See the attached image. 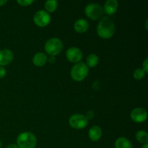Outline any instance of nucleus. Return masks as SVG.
Returning <instances> with one entry per match:
<instances>
[{
    "label": "nucleus",
    "mask_w": 148,
    "mask_h": 148,
    "mask_svg": "<svg viewBox=\"0 0 148 148\" xmlns=\"http://www.w3.org/2000/svg\"><path fill=\"white\" fill-rule=\"evenodd\" d=\"M97 33L103 38H109L115 33V25L108 17H103L97 27Z\"/></svg>",
    "instance_id": "1"
},
{
    "label": "nucleus",
    "mask_w": 148,
    "mask_h": 148,
    "mask_svg": "<svg viewBox=\"0 0 148 148\" xmlns=\"http://www.w3.org/2000/svg\"><path fill=\"white\" fill-rule=\"evenodd\" d=\"M17 143L19 148H35L37 140L33 133L25 132L17 137Z\"/></svg>",
    "instance_id": "2"
},
{
    "label": "nucleus",
    "mask_w": 148,
    "mask_h": 148,
    "mask_svg": "<svg viewBox=\"0 0 148 148\" xmlns=\"http://www.w3.org/2000/svg\"><path fill=\"white\" fill-rule=\"evenodd\" d=\"M88 72H89L88 66L85 64L81 62V63L76 64L72 68L71 77L74 80L79 82L83 80L88 76Z\"/></svg>",
    "instance_id": "3"
},
{
    "label": "nucleus",
    "mask_w": 148,
    "mask_h": 148,
    "mask_svg": "<svg viewBox=\"0 0 148 148\" xmlns=\"http://www.w3.org/2000/svg\"><path fill=\"white\" fill-rule=\"evenodd\" d=\"M63 43L60 39L57 38H53L46 41L45 44V51L48 54L51 56L59 54L62 50Z\"/></svg>",
    "instance_id": "4"
},
{
    "label": "nucleus",
    "mask_w": 148,
    "mask_h": 148,
    "mask_svg": "<svg viewBox=\"0 0 148 148\" xmlns=\"http://www.w3.org/2000/svg\"><path fill=\"white\" fill-rule=\"evenodd\" d=\"M85 13L89 18L92 20H98L103 14V9L100 4L91 3L86 6L85 8Z\"/></svg>",
    "instance_id": "5"
},
{
    "label": "nucleus",
    "mask_w": 148,
    "mask_h": 148,
    "mask_svg": "<svg viewBox=\"0 0 148 148\" xmlns=\"http://www.w3.org/2000/svg\"><path fill=\"white\" fill-rule=\"evenodd\" d=\"M69 125L74 129L77 130H81L88 125V120L87 119L86 117L82 114H74L69 118Z\"/></svg>",
    "instance_id": "6"
},
{
    "label": "nucleus",
    "mask_w": 148,
    "mask_h": 148,
    "mask_svg": "<svg viewBox=\"0 0 148 148\" xmlns=\"http://www.w3.org/2000/svg\"><path fill=\"white\" fill-rule=\"evenodd\" d=\"M35 23L40 27H45L48 25L51 21V16L47 12L44 10L38 11L33 17Z\"/></svg>",
    "instance_id": "7"
},
{
    "label": "nucleus",
    "mask_w": 148,
    "mask_h": 148,
    "mask_svg": "<svg viewBox=\"0 0 148 148\" xmlns=\"http://www.w3.org/2000/svg\"><path fill=\"white\" fill-rule=\"evenodd\" d=\"M66 59L71 62H79L82 58V53L80 49L76 47H71L66 52Z\"/></svg>",
    "instance_id": "8"
},
{
    "label": "nucleus",
    "mask_w": 148,
    "mask_h": 148,
    "mask_svg": "<svg viewBox=\"0 0 148 148\" xmlns=\"http://www.w3.org/2000/svg\"><path fill=\"white\" fill-rule=\"evenodd\" d=\"M147 117V113L145 108H136L132 110L131 113V118L134 122H144Z\"/></svg>",
    "instance_id": "9"
},
{
    "label": "nucleus",
    "mask_w": 148,
    "mask_h": 148,
    "mask_svg": "<svg viewBox=\"0 0 148 148\" xmlns=\"http://www.w3.org/2000/svg\"><path fill=\"white\" fill-rule=\"evenodd\" d=\"M13 59V53L10 49H4L0 50V66H6L11 63Z\"/></svg>",
    "instance_id": "10"
},
{
    "label": "nucleus",
    "mask_w": 148,
    "mask_h": 148,
    "mask_svg": "<svg viewBox=\"0 0 148 148\" xmlns=\"http://www.w3.org/2000/svg\"><path fill=\"white\" fill-rule=\"evenodd\" d=\"M117 9H118V1L116 0H108L104 4L103 12L111 15L116 12Z\"/></svg>",
    "instance_id": "11"
},
{
    "label": "nucleus",
    "mask_w": 148,
    "mask_h": 148,
    "mask_svg": "<svg viewBox=\"0 0 148 148\" xmlns=\"http://www.w3.org/2000/svg\"><path fill=\"white\" fill-rule=\"evenodd\" d=\"M88 27H89V24L88 21L84 19H79L77 20L74 24V28L79 33H83L86 32Z\"/></svg>",
    "instance_id": "12"
},
{
    "label": "nucleus",
    "mask_w": 148,
    "mask_h": 148,
    "mask_svg": "<svg viewBox=\"0 0 148 148\" xmlns=\"http://www.w3.org/2000/svg\"><path fill=\"white\" fill-rule=\"evenodd\" d=\"M89 137L92 141H98L102 136V130L98 126H92L89 130Z\"/></svg>",
    "instance_id": "13"
},
{
    "label": "nucleus",
    "mask_w": 148,
    "mask_h": 148,
    "mask_svg": "<svg viewBox=\"0 0 148 148\" xmlns=\"http://www.w3.org/2000/svg\"><path fill=\"white\" fill-rule=\"evenodd\" d=\"M47 62V56L45 53H37L33 58V62L36 66H43L46 64Z\"/></svg>",
    "instance_id": "14"
},
{
    "label": "nucleus",
    "mask_w": 148,
    "mask_h": 148,
    "mask_svg": "<svg viewBox=\"0 0 148 148\" xmlns=\"http://www.w3.org/2000/svg\"><path fill=\"white\" fill-rule=\"evenodd\" d=\"M116 148H133L131 142L125 137H119L115 143Z\"/></svg>",
    "instance_id": "15"
},
{
    "label": "nucleus",
    "mask_w": 148,
    "mask_h": 148,
    "mask_svg": "<svg viewBox=\"0 0 148 148\" xmlns=\"http://www.w3.org/2000/svg\"><path fill=\"white\" fill-rule=\"evenodd\" d=\"M136 139L142 144H147L148 142V135L145 131H139L136 134Z\"/></svg>",
    "instance_id": "16"
},
{
    "label": "nucleus",
    "mask_w": 148,
    "mask_h": 148,
    "mask_svg": "<svg viewBox=\"0 0 148 148\" xmlns=\"http://www.w3.org/2000/svg\"><path fill=\"white\" fill-rule=\"evenodd\" d=\"M58 2L56 0H49L45 3V8L49 12H53L57 8Z\"/></svg>",
    "instance_id": "17"
},
{
    "label": "nucleus",
    "mask_w": 148,
    "mask_h": 148,
    "mask_svg": "<svg viewBox=\"0 0 148 148\" xmlns=\"http://www.w3.org/2000/svg\"><path fill=\"white\" fill-rule=\"evenodd\" d=\"M98 63V57L95 54H90L87 58V64L90 67H94Z\"/></svg>",
    "instance_id": "18"
},
{
    "label": "nucleus",
    "mask_w": 148,
    "mask_h": 148,
    "mask_svg": "<svg viewBox=\"0 0 148 148\" xmlns=\"http://www.w3.org/2000/svg\"><path fill=\"white\" fill-rule=\"evenodd\" d=\"M145 72L141 68H139V69H137L134 72V77L135 79H143L145 77Z\"/></svg>",
    "instance_id": "19"
},
{
    "label": "nucleus",
    "mask_w": 148,
    "mask_h": 148,
    "mask_svg": "<svg viewBox=\"0 0 148 148\" xmlns=\"http://www.w3.org/2000/svg\"><path fill=\"white\" fill-rule=\"evenodd\" d=\"M34 2V1L33 0H18L17 3H18L21 6H28L30 4H31L32 3Z\"/></svg>",
    "instance_id": "20"
},
{
    "label": "nucleus",
    "mask_w": 148,
    "mask_h": 148,
    "mask_svg": "<svg viewBox=\"0 0 148 148\" xmlns=\"http://www.w3.org/2000/svg\"><path fill=\"white\" fill-rule=\"evenodd\" d=\"M7 72H6V69L4 66H0V78H3L4 77H5Z\"/></svg>",
    "instance_id": "21"
},
{
    "label": "nucleus",
    "mask_w": 148,
    "mask_h": 148,
    "mask_svg": "<svg viewBox=\"0 0 148 148\" xmlns=\"http://www.w3.org/2000/svg\"><path fill=\"white\" fill-rule=\"evenodd\" d=\"M143 69L145 71V72H148V59L147 58H146L144 61V63H143Z\"/></svg>",
    "instance_id": "22"
},
{
    "label": "nucleus",
    "mask_w": 148,
    "mask_h": 148,
    "mask_svg": "<svg viewBox=\"0 0 148 148\" xmlns=\"http://www.w3.org/2000/svg\"><path fill=\"white\" fill-rule=\"evenodd\" d=\"M94 116V112L92 111H89L87 112L86 115L85 116V117H86L87 119H92V117H93Z\"/></svg>",
    "instance_id": "23"
},
{
    "label": "nucleus",
    "mask_w": 148,
    "mask_h": 148,
    "mask_svg": "<svg viewBox=\"0 0 148 148\" xmlns=\"http://www.w3.org/2000/svg\"><path fill=\"white\" fill-rule=\"evenodd\" d=\"M92 87H93L94 90H98L100 88V83L98 82H95L92 85Z\"/></svg>",
    "instance_id": "24"
},
{
    "label": "nucleus",
    "mask_w": 148,
    "mask_h": 148,
    "mask_svg": "<svg viewBox=\"0 0 148 148\" xmlns=\"http://www.w3.org/2000/svg\"><path fill=\"white\" fill-rule=\"evenodd\" d=\"M55 60H56V59H55V58L53 57V56H51V57L49 58V63H50V64H53V63H54Z\"/></svg>",
    "instance_id": "25"
},
{
    "label": "nucleus",
    "mask_w": 148,
    "mask_h": 148,
    "mask_svg": "<svg viewBox=\"0 0 148 148\" xmlns=\"http://www.w3.org/2000/svg\"><path fill=\"white\" fill-rule=\"evenodd\" d=\"M7 148H19V147H17V145H15V144H11V145H10L7 146Z\"/></svg>",
    "instance_id": "26"
},
{
    "label": "nucleus",
    "mask_w": 148,
    "mask_h": 148,
    "mask_svg": "<svg viewBox=\"0 0 148 148\" xmlns=\"http://www.w3.org/2000/svg\"><path fill=\"white\" fill-rule=\"evenodd\" d=\"M7 0H0V7L3 6L4 4H5L7 3Z\"/></svg>",
    "instance_id": "27"
},
{
    "label": "nucleus",
    "mask_w": 148,
    "mask_h": 148,
    "mask_svg": "<svg viewBox=\"0 0 148 148\" xmlns=\"http://www.w3.org/2000/svg\"><path fill=\"white\" fill-rule=\"evenodd\" d=\"M142 148H148V145L147 144L144 145L143 146V147H142Z\"/></svg>",
    "instance_id": "28"
},
{
    "label": "nucleus",
    "mask_w": 148,
    "mask_h": 148,
    "mask_svg": "<svg viewBox=\"0 0 148 148\" xmlns=\"http://www.w3.org/2000/svg\"><path fill=\"white\" fill-rule=\"evenodd\" d=\"M1 146H2V143H1V140H0V148H1Z\"/></svg>",
    "instance_id": "29"
}]
</instances>
